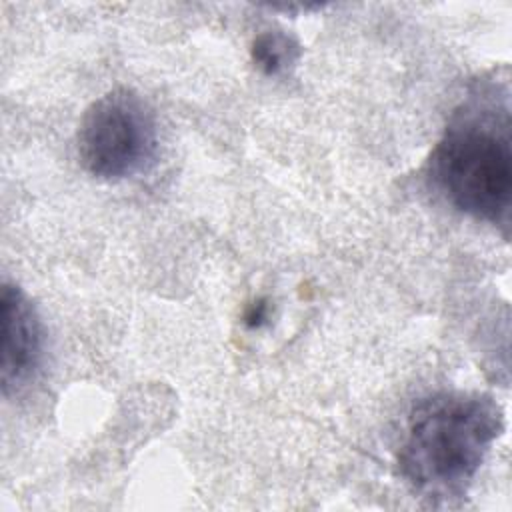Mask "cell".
<instances>
[{"label": "cell", "instance_id": "cell-1", "mask_svg": "<svg viewBox=\"0 0 512 512\" xmlns=\"http://www.w3.org/2000/svg\"><path fill=\"white\" fill-rule=\"evenodd\" d=\"M430 176L460 212L500 224L512 192L510 108L496 86H482L450 118L430 156Z\"/></svg>", "mask_w": 512, "mask_h": 512}, {"label": "cell", "instance_id": "cell-2", "mask_svg": "<svg viewBox=\"0 0 512 512\" xmlns=\"http://www.w3.org/2000/svg\"><path fill=\"white\" fill-rule=\"evenodd\" d=\"M498 406L480 394L440 392L410 412L400 470L430 496L462 494L500 434Z\"/></svg>", "mask_w": 512, "mask_h": 512}, {"label": "cell", "instance_id": "cell-3", "mask_svg": "<svg viewBox=\"0 0 512 512\" xmlns=\"http://www.w3.org/2000/svg\"><path fill=\"white\" fill-rule=\"evenodd\" d=\"M156 150L154 112L140 94L128 88L106 92L82 116L78 156L92 176L104 180L134 176L154 162Z\"/></svg>", "mask_w": 512, "mask_h": 512}, {"label": "cell", "instance_id": "cell-4", "mask_svg": "<svg viewBox=\"0 0 512 512\" xmlns=\"http://www.w3.org/2000/svg\"><path fill=\"white\" fill-rule=\"evenodd\" d=\"M42 358V328L26 294L4 282L2 286V392H16L30 380Z\"/></svg>", "mask_w": 512, "mask_h": 512}, {"label": "cell", "instance_id": "cell-5", "mask_svg": "<svg viewBox=\"0 0 512 512\" xmlns=\"http://www.w3.org/2000/svg\"><path fill=\"white\" fill-rule=\"evenodd\" d=\"M300 56L298 42L284 34L282 30H268L254 38L252 42V60L268 76L286 72L296 64Z\"/></svg>", "mask_w": 512, "mask_h": 512}]
</instances>
